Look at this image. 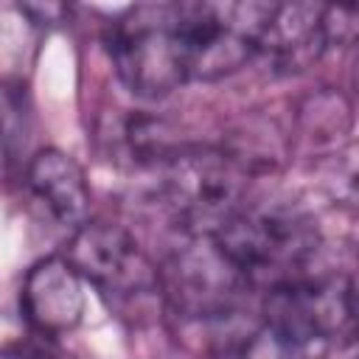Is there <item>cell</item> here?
I'll use <instances>...</instances> for the list:
<instances>
[{"mask_svg":"<svg viewBox=\"0 0 359 359\" xmlns=\"http://www.w3.org/2000/svg\"><path fill=\"white\" fill-rule=\"evenodd\" d=\"M216 247L250 289L272 292L311 275L320 233L311 216L292 202L241 205L216 233Z\"/></svg>","mask_w":359,"mask_h":359,"instance_id":"6da1fadb","label":"cell"},{"mask_svg":"<svg viewBox=\"0 0 359 359\" xmlns=\"http://www.w3.org/2000/svg\"><path fill=\"white\" fill-rule=\"evenodd\" d=\"M157 280L188 337H199L205 345H224L230 337L247 339L252 334L241 328L244 297L252 289L222 255L213 236H188V244L177 247L165 266L157 269Z\"/></svg>","mask_w":359,"mask_h":359,"instance_id":"7a4b0ae2","label":"cell"},{"mask_svg":"<svg viewBox=\"0 0 359 359\" xmlns=\"http://www.w3.org/2000/svg\"><path fill=\"white\" fill-rule=\"evenodd\" d=\"M250 177L233 149L180 146L157 163V196L188 236H213L244 205Z\"/></svg>","mask_w":359,"mask_h":359,"instance_id":"3957f363","label":"cell"},{"mask_svg":"<svg viewBox=\"0 0 359 359\" xmlns=\"http://www.w3.org/2000/svg\"><path fill=\"white\" fill-rule=\"evenodd\" d=\"M109 56L118 79L140 98H165L191 81L177 3L126 8L109 31Z\"/></svg>","mask_w":359,"mask_h":359,"instance_id":"277c9868","label":"cell"},{"mask_svg":"<svg viewBox=\"0 0 359 359\" xmlns=\"http://www.w3.org/2000/svg\"><path fill=\"white\" fill-rule=\"evenodd\" d=\"M180 31L188 50V73L213 81L236 73L255 56L266 3H177Z\"/></svg>","mask_w":359,"mask_h":359,"instance_id":"5b68a950","label":"cell"},{"mask_svg":"<svg viewBox=\"0 0 359 359\" xmlns=\"http://www.w3.org/2000/svg\"><path fill=\"white\" fill-rule=\"evenodd\" d=\"M65 258L112 306H140L160 292L157 269L137 238L115 222H84L76 227Z\"/></svg>","mask_w":359,"mask_h":359,"instance_id":"8992f818","label":"cell"},{"mask_svg":"<svg viewBox=\"0 0 359 359\" xmlns=\"http://www.w3.org/2000/svg\"><path fill=\"white\" fill-rule=\"evenodd\" d=\"M353 280L345 272L306 275L266 292L264 323L331 345L353 328Z\"/></svg>","mask_w":359,"mask_h":359,"instance_id":"52a82bcc","label":"cell"},{"mask_svg":"<svg viewBox=\"0 0 359 359\" xmlns=\"http://www.w3.org/2000/svg\"><path fill=\"white\" fill-rule=\"evenodd\" d=\"M20 306L36 334H70L84 314V280L65 255L42 258L28 269L22 280Z\"/></svg>","mask_w":359,"mask_h":359,"instance_id":"ba28073f","label":"cell"},{"mask_svg":"<svg viewBox=\"0 0 359 359\" xmlns=\"http://www.w3.org/2000/svg\"><path fill=\"white\" fill-rule=\"evenodd\" d=\"M323 11L320 3H266L255 53H264L283 73L309 67L331 48Z\"/></svg>","mask_w":359,"mask_h":359,"instance_id":"9c48e42d","label":"cell"},{"mask_svg":"<svg viewBox=\"0 0 359 359\" xmlns=\"http://www.w3.org/2000/svg\"><path fill=\"white\" fill-rule=\"evenodd\" d=\"M25 180L31 194L48 208V213L65 227H81L90 210V188L81 165L59 151L42 149L25 165Z\"/></svg>","mask_w":359,"mask_h":359,"instance_id":"30bf717a","label":"cell"},{"mask_svg":"<svg viewBox=\"0 0 359 359\" xmlns=\"http://www.w3.org/2000/svg\"><path fill=\"white\" fill-rule=\"evenodd\" d=\"M325 351V342L300 337L289 328L261 320V325H255L252 334L241 342L238 359H323Z\"/></svg>","mask_w":359,"mask_h":359,"instance_id":"8fae6325","label":"cell"},{"mask_svg":"<svg viewBox=\"0 0 359 359\" xmlns=\"http://www.w3.org/2000/svg\"><path fill=\"white\" fill-rule=\"evenodd\" d=\"M300 132L317 143H331L351 132V104L345 95L334 90L309 95L300 107Z\"/></svg>","mask_w":359,"mask_h":359,"instance_id":"7c38bea8","label":"cell"},{"mask_svg":"<svg viewBox=\"0 0 359 359\" xmlns=\"http://www.w3.org/2000/svg\"><path fill=\"white\" fill-rule=\"evenodd\" d=\"M28 115L22 107V95L11 84H0V149L14 160L20 149H25Z\"/></svg>","mask_w":359,"mask_h":359,"instance_id":"4fadbf2b","label":"cell"}]
</instances>
